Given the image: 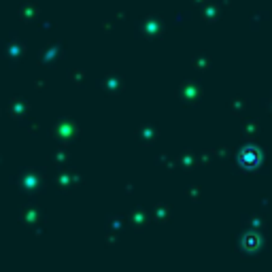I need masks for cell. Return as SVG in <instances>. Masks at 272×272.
<instances>
[{"mask_svg": "<svg viewBox=\"0 0 272 272\" xmlns=\"http://www.w3.org/2000/svg\"><path fill=\"white\" fill-rule=\"evenodd\" d=\"M257 162V153H255V149H247L243 151V164L251 166V164H255Z\"/></svg>", "mask_w": 272, "mask_h": 272, "instance_id": "6da1fadb", "label": "cell"}]
</instances>
